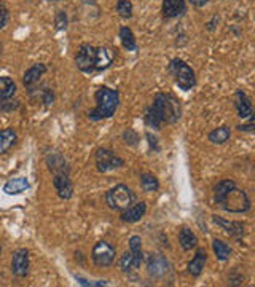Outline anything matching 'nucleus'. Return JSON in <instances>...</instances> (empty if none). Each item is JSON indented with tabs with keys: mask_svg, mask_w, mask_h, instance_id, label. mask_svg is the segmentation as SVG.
Instances as JSON below:
<instances>
[{
	"mask_svg": "<svg viewBox=\"0 0 255 287\" xmlns=\"http://www.w3.org/2000/svg\"><path fill=\"white\" fill-rule=\"evenodd\" d=\"M214 201L223 211L231 214H243L251 209V199L244 190H239L233 179L218 181L214 189Z\"/></svg>",
	"mask_w": 255,
	"mask_h": 287,
	"instance_id": "f03ea898",
	"label": "nucleus"
},
{
	"mask_svg": "<svg viewBox=\"0 0 255 287\" xmlns=\"http://www.w3.org/2000/svg\"><path fill=\"white\" fill-rule=\"evenodd\" d=\"M190 2H191V5H193V6H196V8H201V6L206 5L209 0H190Z\"/></svg>",
	"mask_w": 255,
	"mask_h": 287,
	"instance_id": "58836bf2",
	"label": "nucleus"
},
{
	"mask_svg": "<svg viewBox=\"0 0 255 287\" xmlns=\"http://www.w3.org/2000/svg\"><path fill=\"white\" fill-rule=\"evenodd\" d=\"M19 107V104L16 102V100H11L10 99H5V100H2V102H0V110L2 112H11V110H16Z\"/></svg>",
	"mask_w": 255,
	"mask_h": 287,
	"instance_id": "72a5a7b5",
	"label": "nucleus"
},
{
	"mask_svg": "<svg viewBox=\"0 0 255 287\" xmlns=\"http://www.w3.org/2000/svg\"><path fill=\"white\" fill-rule=\"evenodd\" d=\"M179 244H180V247L183 250H191V249H195L198 246V238L190 228L183 227L180 230V233H179Z\"/></svg>",
	"mask_w": 255,
	"mask_h": 287,
	"instance_id": "b1692460",
	"label": "nucleus"
},
{
	"mask_svg": "<svg viewBox=\"0 0 255 287\" xmlns=\"http://www.w3.org/2000/svg\"><path fill=\"white\" fill-rule=\"evenodd\" d=\"M0 252H2V247H0Z\"/></svg>",
	"mask_w": 255,
	"mask_h": 287,
	"instance_id": "a19ab883",
	"label": "nucleus"
},
{
	"mask_svg": "<svg viewBox=\"0 0 255 287\" xmlns=\"http://www.w3.org/2000/svg\"><path fill=\"white\" fill-rule=\"evenodd\" d=\"M182 117V107L179 99L171 93H158L152 105L145 110V125L148 128L160 129L163 123L174 125Z\"/></svg>",
	"mask_w": 255,
	"mask_h": 287,
	"instance_id": "f257e3e1",
	"label": "nucleus"
},
{
	"mask_svg": "<svg viewBox=\"0 0 255 287\" xmlns=\"http://www.w3.org/2000/svg\"><path fill=\"white\" fill-rule=\"evenodd\" d=\"M238 129L239 131H254V120L251 118V121L247 125H239Z\"/></svg>",
	"mask_w": 255,
	"mask_h": 287,
	"instance_id": "4c0bfd02",
	"label": "nucleus"
},
{
	"mask_svg": "<svg viewBox=\"0 0 255 287\" xmlns=\"http://www.w3.org/2000/svg\"><path fill=\"white\" fill-rule=\"evenodd\" d=\"M96 107L88 113V118L93 121L105 120L115 115L118 104H120V95L117 90L109 88V86H101L94 93Z\"/></svg>",
	"mask_w": 255,
	"mask_h": 287,
	"instance_id": "7ed1b4c3",
	"label": "nucleus"
},
{
	"mask_svg": "<svg viewBox=\"0 0 255 287\" xmlns=\"http://www.w3.org/2000/svg\"><path fill=\"white\" fill-rule=\"evenodd\" d=\"M11 271L18 278H26L29 273V250L21 247L11 254Z\"/></svg>",
	"mask_w": 255,
	"mask_h": 287,
	"instance_id": "1a4fd4ad",
	"label": "nucleus"
},
{
	"mask_svg": "<svg viewBox=\"0 0 255 287\" xmlns=\"http://www.w3.org/2000/svg\"><path fill=\"white\" fill-rule=\"evenodd\" d=\"M113 57H115V53H113L110 48H107V47H99V48H96V64H94V70H105L112 64Z\"/></svg>",
	"mask_w": 255,
	"mask_h": 287,
	"instance_id": "a211bd4d",
	"label": "nucleus"
},
{
	"mask_svg": "<svg viewBox=\"0 0 255 287\" xmlns=\"http://www.w3.org/2000/svg\"><path fill=\"white\" fill-rule=\"evenodd\" d=\"M212 250H214L215 258L220 262H226L231 257V247L222 239H214L212 241Z\"/></svg>",
	"mask_w": 255,
	"mask_h": 287,
	"instance_id": "bb28decb",
	"label": "nucleus"
},
{
	"mask_svg": "<svg viewBox=\"0 0 255 287\" xmlns=\"http://www.w3.org/2000/svg\"><path fill=\"white\" fill-rule=\"evenodd\" d=\"M125 164V160L118 156L110 148H97L96 150V168L99 172H109L112 169L122 168Z\"/></svg>",
	"mask_w": 255,
	"mask_h": 287,
	"instance_id": "0eeeda50",
	"label": "nucleus"
},
{
	"mask_svg": "<svg viewBox=\"0 0 255 287\" xmlns=\"http://www.w3.org/2000/svg\"><path fill=\"white\" fill-rule=\"evenodd\" d=\"M53 185L56 191H58V196L61 199H70L74 195V184L70 181V174H53Z\"/></svg>",
	"mask_w": 255,
	"mask_h": 287,
	"instance_id": "9d476101",
	"label": "nucleus"
},
{
	"mask_svg": "<svg viewBox=\"0 0 255 287\" xmlns=\"http://www.w3.org/2000/svg\"><path fill=\"white\" fill-rule=\"evenodd\" d=\"M120 42H122V45L125 49H128V51H136L137 49V43H136V37H134L132 31L128 26H123L122 29H120Z\"/></svg>",
	"mask_w": 255,
	"mask_h": 287,
	"instance_id": "393cba45",
	"label": "nucleus"
},
{
	"mask_svg": "<svg viewBox=\"0 0 255 287\" xmlns=\"http://www.w3.org/2000/svg\"><path fill=\"white\" fill-rule=\"evenodd\" d=\"M217 23H218V18H217V16H214V18H212L211 23H208V24H206V29H208V31H214Z\"/></svg>",
	"mask_w": 255,
	"mask_h": 287,
	"instance_id": "ea45409f",
	"label": "nucleus"
},
{
	"mask_svg": "<svg viewBox=\"0 0 255 287\" xmlns=\"http://www.w3.org/2000/svg\"><path fill=\"white\" fill-rule=\"evenodd\" d=\"M235 105H236V110H238V117L239 118H249L252 117V104H251V99L247 97V95L243 90H238L236 91V99H235Z\"/></svg>",
	"mask_w": 255,
	"mask_h": 287,
	"instance_id": "f3484780",
	"label": "nucleus"
},
{
	"mask_svg": "<svg viewBox=\"0 0 255 287\" xmlns=\"http://www.w3.org/2000/svg\"><path fill=\"white\" fill-rule=\"evenodd\" d=\"M27 189H29V181H27L26 177L10 179V181L3 185V191L6 195H19V193L26 191Z\"/></svg>",
	"mask_w": 255,
	"mask_h": 287,
	"instance_id": "412c9836",
	"label": "nucleus"
},
{
	"mask_svg": "<svg viewBox=\"0 0 255 287\" xmlns=\"http://www.w3.org/2000/svg\"><path fill=\"white\" fill-rule=\"evenodd\" d=\"M8 19H10V11L3 2H0V31L8 24Z\"/></svg>",
	"mask_w": 255,
	"mask_h": 287,
	"instance_id": "473e14b6",
	"label": "nucleus"
},
{
	"mask_svg": "<svg viewBox=\"0 0 255 287\" xmlns=\"http://www.w3.org/2000/svg\"><path fill=\"white\" fill-rule=\"evenodd\" d=\"M69 24V19H67V14L66 11H58L54 16V26L58 31H62V29H66Z\"/></svg>",
	"mask_w": 255,
	"mask_h": 287,
	"instance_id": "7c9ffc66",
	"label": "nucleus"
},
{
	"mask_svg": "<svg viewBox=\"0 0 255 287\" xmlns=\"http://www.w3.org/2000/svg\"><path fill=\"white\" fill-rule=\"evenodd\" d=\"M107 206L113 211H123L136 201V193L125 184H118L105 193Z\"/></svg>",
	"mask_w": 255,
	"mask_h": 287,
	"instance_id": "20e7f679",
	"label": "nucleus"
},
{
	"mask_svg": "<svg viewBox=\"0 0 255 287\" xmlns=\"http://www.w3.org/2000/svg\"><path fill=\"white\" fill-rule=\"evenodd\" d=\"M79 279V283L82 286H107V283L105 281H97V283H91V281H86V279H82V278H77Z\"/></svg>",
	"mask_w": 255,
	"mask_h": 287,
	"instance_id": "e433bc0d",
	"label": "nucleus"
},
{
	"mask_svg": "<svg viewBox=\"0 0 255 287\" xmlns=\"http://www.w3.org/2000/svg\"><path fill=\"white\" fill-rule=\"evenodd\" d=\"M120 268H122L125 273L131 271L134 268V260H132V254L131 252H126L122 255V258H120Z\"/></svg>",
	"mask_w": 255,
	"mask_h": 287,
	"instance_id": "c756f323",
	"label": "nucleus"
},
{
	"mask_svg": "<svg viewBox=\"0 0 255 287\" xmlns=\"http://www.w3.org/2000/svg\"><path fill=\"white\" fill-rule=\"evenodd\" d=\"M140 189L144 191H157L160 189V181L150 172L140 174Z\"/></svg>",
	"mask_w": 255,
	"mask_h": 287,
	"instance_id": "cd10ccee",
	"label": "nucleus"
},
{
	"mask_svg": "<svg viewBox=\"0 0 255 287\" xmlns=\"http://www.w3.org/2000/svg\"><path fill=\"white\" fill-rule=\"evenodd\" d=\"M16 93V83L10 77H0V100L11 99Z\"/></svg>",
	"mask_w": 255,
	"mask_h": 287,
	"instance_id": "a878e982",
	"label": "nucleus"
},
{
	"mask_svg": "<svg viewBox=\"0 0 255 287\" xmlns=\"http://www.w3.org/2000/svg\"><path fill=\"white\" fill-rule=\"evenodd\" d=\"M46 164H48V169L51 171L53 174H62V172L70 174L69 163L61 153H49L46 158Z\"/></svg>",
	"mask_w": 255,
	"mask_h": 287,
	"instance_id": "2eb2a0df",
	"label": "nucleus"
},
{
	"mask_svg": "<svg viewBox=\"0 0 255 287\" xmlns=\"http://www.w3.org/2000/svg\"><path fill=\"white\" fill-rule=\"evenodd\" d=\"M147 271L152 278H161L169 271V262L166 257L160 254L150 255L147 258Z\"/></svg>",
	"mask_w": 255,
	"mask_h": 287,
	"instance_id": "9b49d317",
	"label": "nucleus"
},
{
	"mask_svg": "<svg viewBox=\"0 0 255 287\" xmlns=\"http://www.w3.org/2000/svg\"><path fill=\"white\" fill-rule=\"evenodd\" d=\"M117 255V249L115 246H112L107 241H97L94 244L93 250H91V258H93V263L96 267H110L115 260Z\"/></svg>",
	"mask_w": 255,
	"mask_h": 287,
	"instance_id": "423d86ee",
	"label": "nucleus"
},
{
	"mask_svg": "<svg viewBox=\"0 0 255 287\" xmlns=\"http://www.w3.org/2000/svg\"><path fill=\"white\" fill-rule=\"evenodd\" d=\"M147 212V203L145 201H139V203H134L126 207V209L122 211V215H120V219H122V222H125V224H136V222H139L140 219L144 217Z\"/></svg>",
	"mask_w": 255,
	"mask_h": 287,
	"instance_id": "f8f14e48",
	"label": "nucleus"
},
{
	"mask_svg": "<svg viewBox=\"0 0 255 287\" xmlns=\"http://www.w3.org/2000/svg\"><path fill=\"white\" fill-rule=\"evenodd\" d=\"M206 260H208V254H206V250H203L200 249L196 252V255L191 258L190 263H188V273L191 276H195L198 278L203 273L204 270V265H206Z\"/></svg>",
	"mask_w": 255,
	"mask_h": 287,
	"instance_id": "aec40b11",
	"label": "nucleus"
},
{
	"mask_svg": "<svg viewBox=\"0 0 255 287\" xmlns=\"http://www.w3.org/2000/svg\"><path fill=\"white\" fill-rule=\"evenodd\" d=\"M117 13L123 19H129L132 16V3H131V0H118V2H117Z\"/></svg>",
	"mask_w": 255,
	"mask_h": 287,
	"instance_id": "c85d7f7f",
	"label": "nucleus"
},
{
	"mask_svg": "<svg viewBox=\"0 0 255 287\" xmlns=\"http://www.w3.org/2000/svg\"><path fill=\"white\" fill-rule=\"evenodd\" d=\"M212 220H214V224L220 227L226 235L233 236V238H241V236H244L246 233V225L243 222L226 220V219H222L220 215H212Z\"/></svg>",
	"mask_w": 255,
	"mask_h": 287,
	"instance_id": "ddd939ff",
	"label": "nucleus"
},
{
	"mask_svg": "<svg viewBox=\"0 0 255 287\" xmlns=\"http://www.w3.org/2000/svg\"><path fill=\"white\" fill-rule=\"evenodd\" d=\"M230 138H231V129H230V126H226V125L212 129V131L209 133V136H208V139L212 144H217V145L226 144V142L230 141Z\"/></svg>",
	"mask_w": 255,
	"mask_h": 287,
	"instance_id": "5701e85b",
	"label": "nucleus"
},
{
	"mask_svg": "<svg viewBox=\"0 0 255 287\" xmlns=\"http://www.w3.org/2000/svg\"><path fill=\"white\" fill-rule=\"evenodd\" d=\"M75 64L85 74H91L94 70V64H96V48L93 45H89V43L80 45L75 54Z\"/></svg>",
	"mask_w": 255,
	"mask_h": 287,
	"instance_id": "6e6552de",
	"label": "nucleus"
},
{
	"mask_svg": "<svg viewBox=\"0 0 255 287\" xmlns=\"http://www.w3.org/2000/svg\"><path fill=\"white\" fill-rule=\"evenodd\" d=\"M145 138L148 139V144H150V147L152 148H155V150H160L158 148V144H157V138H155V136H152V133H145Z\"/></svg>",
	"mask_w": 255,
	"mask_h": 287,
	"instance_id": "c9c22d12",
	"label": "nucleus"
},
{
	"mask_svg": "<svg viewBox=\"0 0 255 287\" xmlns=\"http://www.w3.org/2000/svg\"><path fill=\"white\" fill-rule=\"evenodd\" d=\"M187 11L185 0H163V16L166 19L179 18Z\"/></svg>",
	"mask_w": 255,
	"mask_h": 287,
	"instance_id": "4468645a",
	"label": "nucleus"
},
{
	"mask_svg": "<svg viewBox=\"0 0 255 287\" xmlns=\"http://www.w3.org/2000/svg\"><path fill=\"white\" fill-rule=\"evenodd\" d=\"M18 141V134L13 128L0 129V155L6 153Z\"/></svg>",
	"mask_w": 255,
	"mask_h": 287,
	"instance_id": "6ab92c4d",
	"label": "nucleus"
},
{
	"mask_svg": "<svg viewBox=\"0 0 255 287\" xmlns=\"http://www.w3.org/2000/svg\"><path fill=\"white\" fill-rule=\"evenodd\" d=\"M169 72L172 74L175 85L183 91H188L196 85L195 70L191 69L185 61L179 59V57H175V59L169 62Z\"/></svg>",
	"mask_w": 255,
	"mask_h": 287,
	"instance_id": "39448f33",
	"label": "nucleus"
},
{
	"mask_svg": "<svg viewBox=\"0 0 255 287\" xmlns=\"http://www.w3.org/2000/svg\"><path fill=\"white\" fill-rule=\"evenodd\" d=\"M129 252L132 254V260H134V268H140L144 260V252H142V239L140 236L134 235L129 238Z\"/></svg>",
	"mask_w": 255,
	"mask_h": 287,
	"instance_id": "4be33fe9",
	"label": "nucleus"
},
{
	"mask_svg": "<svg viewBox=\"0 0 255 287\" xmlns=\"http://www.w3.org/2000/svg\"><path fill=\"white\" fill-rule=\"evenodd\" d=\"M42 99H43V102L46 107H49L53 104V100H54V93L53 90H49V88H45L43 90V96H42Z\"/></svg>",
	"mask_w": 255,
	"mask_h": 287,
	"instance_id": "f704fd0d",
	"label": "nucleus"
},
{
	"mask_svg": "<svg viewBox=\"0 0 255 287\" xmlns=\"http://www.w3.org/2000/svg\"><path fill=\"white\" fill-rule=\"evenodd\" d=\"M46 66L42 62H37L34 64L32 67H29L26 72H24V77H23V83L24 86H27V88H31V86H34L35 83H37L40 80V77H43L46 74Z\"/></svg>",
	"mask_w": 255,
	"mask_h": 287,
	"instance_id": "dca6fc26",
	"label": "nucleus"
},
{
	"mask_svg": "<svg viewBox=\"0 0 255 287\" xmlns=\"http://www.w3.org/2000/svg\"><path fill=\"white\" fill-rule=\"evenodd\" d=\"M123 141L128 144V145H136L137 141H139V136H137L136 131H134V129L128 128L126 131L123 133Z\"/></svg>",
	"mask_w": 255,
	"mask_h": 287,
	"instance_id": "2f4dec72",
	"label": "nucleus"
}]
</instances>
